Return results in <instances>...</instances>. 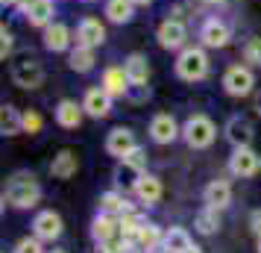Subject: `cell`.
<instances>
[{
  "label": "cell",
  "instance_id": "1",
  "mask_svg": "<svg viewBox=\"0 0 261 253\" xmlns=\"http://www.w3.org/2000/svg\"><path fill=\"white\" fill-rule=\"evenodd\" d=\"M3 200L9 206H15V209H33V206H38V200H41V186L36 182L33 174L18 171V174H12L9 182H6Z\"/></svg>",
  "mask_w": 261,
  "mask_h": 253
},
{
  "label": "cell",
  "instance_id": "2",
  "mask_svg": "<svg viewBox=\"0 0 261 253\" xmlns=\"http://www.w3.org/2000/svg\"><path fill=\"white\" fill-rule=\"evenodd\" d=\"M208 53L202 48H182L176 56V77L185 83H200L208 77Z\"/></svg>",
  "mask_w": 261,
  "mask_h": 253
},
{
  "label": "cell",
  "instance_id": "3",
  "mask_svg": "<svg viewBox=\"0 0 261 253\" xmlns=\"http://www.w3.org/2000/svg\"><path fill=\"white\" fill-rule=\"evenodd\" d=\"M182 139L191 150H205V147L214 145L217 139V127L208 115H191L185 124H182Z\"/></svg>",
  "mask_w": 261,
  "mask_h": 253
},
{
  "label": "cell",
  "instance_id": "4",
  "mask_svg": "<svg viewBox=\"0 0 261 253\" xmlns=\"http://www.w3.org/2000/svg\"><path fill=\"white\" fill-rule=\"evenodd\" d=\"M255 88V74L249 65H229L223 71V91L232 97H247Z\"/></svg>",
  "mask_w": 261,
  "mask_h": 253
},
{
  "label": "cell",
  "instance_id": "5",
  "mask_svg": "<svg viewBox=\"0 0 261 253\" xmlns=\"http://www.w3.org/2000/svg\"><path fill=\"white\" fill-rule=\"evenodd\" d=\"M9 77H12V83L18 88H38L44 83V65L38 59H33V56H24V59L12 62Z\"/></svg>",
  "mask_w": 261,
  "mask_h": 253
},
{
  "label": "cell",
  "instance_id": "6",
  "mask_svg": "<svg viewBox=\"0 0 261 253\" xmlns=\"http://www.w3.org/2000/svg\"><path fill=\"white\" fill-rule=\"evenodd\" d=\"M155 38H159V48L165 50H182L185 41H188V27L182 18H165L159 30H155Z\"/></svg>",
  "mask_w": 261,
  "mask_h": 253
},
{
  "label": "cell",
  "instance_id": "7",
  "mask_svg": "<svg viewBox=\"0 0 261 253\" xmlns=\"http://www.w3.org/2000/svg\"><path fill=\"white\" fill-rule=\"evenodd\" d=\"M200 41H202V48H212V50L226 48V44L232 41V27L226 24L223 18L212 15V18H205L202 27H200Z\"/></svg>",
  "mask_w": 261,
  "mask_h": 253
},
{
  "label": "cell",
  "instance_id": "8",
  "mask_svg": "<svg viewBox=\"0 0 261 253\" xmlns=\"http://www.w3.org/2000/svg\"><path fill=\"white\" fill-rule=\"evenodd\" d=\"M261 171V156L252 150V147H235L232 156H229V174L232 177H241V180H249Z\"/></svg>",
  "mask_w": 261,
  "mask_h": 253
},
{
  "label": "cell",
  "instance_id": "9",
  "mask_svg": "<svg viewBox=\"0 0 261 253\" xmlns=\"http://www.w3.org/2000/svg\"><path fill=\"white\" fill-rule=\"evenodd\" d=\"M179 135H182V127L176 124L173 115H167V112L153 115V121H150V139L155 145H173Z\"/></svg>",
  "mask_w": 261,
  "mask_h": 253
},
{
  "label": "cell",
  "instance_id": "10",
  "mask_svg": "<svg viewBox=\"0 0 261 253\" xmlns=\"http://www.w3.org/2000/svg\"><path fill=\"white\" fill-rule=\"evenodd\" d=\"M62 229H65L62 215L53 212V209H44V212H38V215L33 218V236L41 239V241H56L62 236Z\"/></svg>",
  "mask_w": 261,
  "mask_h": 253
},
{
  "label": "cell",
  "instance_id": "11",
  "mask_svg": "<svg viewBox=\"0 0 261 253\" xmlns=\"http://www.w3.org/2000/svg\"><path fill=\"white\" fill-rule=\"evenodd\" d=\"M135 147H138V142H135V133H132L129 127H115L106 135V153L115 159H126Z\"/></svg>",
  "mask_w": 261,
  "mask_h": 253
},
{
  "label": "cell",
  "instance_id": "12",
  "mask_svg": "<svg viewBox=\"0 0 261 253\" xmlns=\"http://www.w3.org/2000/svg\"><path fill=\"white\" fill-rule=\"evenodd\" d=\"M18 9L33 27L53 24V0H18Z\"/></svg>",
  "mask_w": 261,
  "mask_h": 253
},
{
  "label": "cell",
  "instance_id": "13",
  "mask_svg": "<svg viewBox=\"0 0 261 253\" xmlns=\"http://www.w3.org/2000/svg\"><path fill=\"white\" fill-rule=\"evenodd\" d=\"M83 109L85 115H91V118H109V112H112V95H109L106 88L100 85V88H88L83 97Z\"/></svg>",
  "mask_w": 261,
  "mask_h": 253
},
{
  "label": "cell",
  "instance_id": "14",
  "mask_svg": "<svg viewBox=\"0 0 261 253\" xmlns=\"http://www.w3.org/2000/svg\"><path fill=\"white\" fill-rule=\"evenodd\" d=\"M226 139H229V145L232 147H249L252 145V139H255V130H252V124L247 118H241V115H232V118L226 121Z\"/></svg>",
  "mask_w": 261,
  "mask_h": 253
},
{
  "label": "cell",
  "instance_id": "15",
  "mask_svg": "<svg viewBox=\"0 0 261 253\" xmlns=\"http://www.w3.org/2000/svg\"><path fill=\"white\" fill-rule=\"evenodd\" d=\"M106 41V27L100 24V18H83L76 24V44H85V48H100Z\"/></svg>",
  "mask_w": 261,
  "mask_h": 253
},
{
  "label": "cell",
  "instance_id": "16",
  "mask_svg": "<svg viewBox=\"0 0 261 253\" xmlns=\"http://www.w3.org/2000/svg\"><path fill=\"white\" fill-rule=\"evenodd\" d=\"M118 236H123L118 215H106V212H100V215L91 221V239H94L97 244H106V241L118 239Z\"/></svg>",
  "mask_w": 261,
  "mask_h": 253
},
{
  "label": "cell",
  "instance_id": "17",
  "mask_svg": "<svg viewBox=\"0 0 261 253\" xmlns=\"http://www.w3.org/2000/svg\"><path fill=\"white\" fill-rule=\"evenodd\" d=\"M202 203L212 206V209H226V206L232 203V186L229 180H212L205 189H202Z\"/></svg>",
  "mask_w": 261,
  "mask_h": 253
},
{
  "label": "cell",
  "instance_id": "18",
  "mask_svg": "<svg viewBox=\"0 0 261 253\" xmlns=\"http://www.w3.org/2000/svg\"><path fill=\"white\" fill-rule=\"evenodd\" d=\"M132 192H135V197H138L144 206H153V203H159V200H162V180L144 171L141 177L135 180Z\"/></svg>",
  "mask_w": 261,
  "mask_h": 253
},
{
  "label": "cell",
  "instance_id": "19",
  "mask_svg": "<svg viewBox=\"0 0 261 253\" xmlns=\"http://www.w3.org/2000/svg\"><path fill=\"white\" fill-rule=\"evenodd\" d=\"M100 85H103L112 97H126V91H129L132 83H129V77H126V68H123V65H112V68L103 71Z\"/></svg>",
  "mask_w": 261,
  "mask_h": 253
},
{
  "label": "cell",
  "instance_id": "20",
  "mask_svg": "<svg viewBox=\"0 0 261 253\" xmlns=\"http://www.w3.org/2000/svg\"><path fill=\"white\" fill-rule=\"evenodd\" d=\"M71 27L68 24H62V21H53V24L44 27V48L53 50V53H62V50H68L71 48Z\"/></svg>",
  "mask_w": 261,
  "mask_h": 253
},
{
  "label": "cell",
  "instance_id": "21",
  "mask_svg": "<svg viewBox=\"0 0 261 253\" xmlns=\"http://www.w3.org/2000/svg\"><path fill=\"white\" fill-rule=\"evenodd\" d=\"M83 115H85V109L76 100H59L56 103V124L65 127V130H76L83 124Z\"/></svg>",
  "mask_w": 261,
  "mask_h": 253
},
{
  "label": "cell",
  "instance_id": "22",
  "mask_svg": "<svg viewBox=\"0 0 261 253\" xmlns=\"http://www.w3.org/2000/svg\"><path fill=\"white\" fill-rule=\"evenodd\" d=\"M162 241H165V233L155 227V224H147V221H144L141 227H138V233H135L132 244H135V250L150 253V250H159V247H162Z\"/></svg>",
  "mask_w": 261,
  "mask_h": 253
},
{
  "label": "cell",
  "instance_id": "23",
  "mask_svg": "<svg viewBox=\"0 0 261 253\" xmlns=\"http://www.w3.org/2000/svg\"><path fill=\"white\" fill-rule=\"evenodd\" d=\"M76 171H80V159L73 150H59L50 162V177H56V180H71Z\"/></svg>",
  "mask_w": 261,
  "mask_h": 253
},
{
  "label": "cell",
  "instance_id": "24",
  "mask_svg": "<svg viewBox=\"0 0 261 253\" xmlns=\"http://www.w3.org/2000/svg\"><path fill=\"white\" fill-rule=\"evenodd\" d=\"M123 68H126V77H129L132 85H144L150 80V62L144 53H129L126 62H123Z\"/></svg>",
  "mask_w": 261,
  "mask_h": 253
},
{
  "label": "cell",
  "instance_id": "25",
  "mask_svg": "<svg viewBox=\"0 0 261 253\" xmlns=\"http://www.w3.org/2000/svg\"><path fill=\"white\" fill-rule=\"evenodd\" d=\"M191 244H194V239H191V233L185 227H170L165 233V241H162L165 253H185Z\"/></svg>",
  "mask_w": 261,
  "mask_h": 253
},
{
  "label": "cell",
  "instance_id": "26",
  "mask_svg": "<svg viewBox=\"0 0 261 253\" xmlns=\"http://www.w3.org/2000/svg\"><path fill=\"white\" fill-rule=\"evenodd\" d=\"M106 18L112 24H129L135 15V3L132 0H106Z\"/></svg>",
  "mask_w": 261,
  "mask_h": 253
},
{
  "label": "cell",
  "instance_id": "27",
  "mask_svg": "<svg viewBox=\"0 0 261 253\" xmlns=\"http://www.w3.org/2000/svg\"><path fill=\"white\" fill-rule=\"evenodd\" d=\"M0 133L3 135L24 133V112H18L15 106H3L0 109Z\"/></svg>",
  "mask_w": 261,
  "mask_h": 253
},
{
  "label": "cell",
  "instance_id": "28",
  "mask_svg": "<svg viewBox=\"0 0 261 253\" xmlns=\"http://www.w3.org/2000/svg\"><path fill=\"white\" fill-rule=\"evenodd\" d=\"M97 203H100V212H106V215H118V218L123 215V212H129V209H132L129 200H126L120 192H103Z\"/></svg>",
  "mask_w": 261,
  "mask_h": 253
},
{
  "label": "cell",
  "instance_id": "29",
  "mask_svg": "<svg viewBox=\"0 0 261 253\" xmlns=\"http://www.w3.org/2000/svg\"><path fill=\"white\" fill-rule=\"evenodd\" d=\"M68 65H71V71H76V74H88L94 68V48L76 44V48L71 50V56H68Z\"/></svg>",
  "mask_w": 261,
  "mask_h": 253
},
{
  "label": "cell",
  "instance_id": "30",
  "mask_svg": "<svg viewBox=\"0 0 261 253\" xmlns=\"http://www.w3.org/2000/svg\"><path fill=\"white\" fill-rule=\"evenodd\" d=\"M194 227H197V233H202V236L217 233V229H220V209L202 206L200 212H197V218H194Z\"/></svg>",
  "mask_w": 261,
  "mask_h": 253
},
{
  "label": "cell",
  "instance_id": "31",
  "mask_svg": "<svg viewBox=\"0 0 261 253\" xmlns=\"http://www.w3.org/2000/svg\"><path fill=\"white\" fill-rule=\"evenodd\" d=\"M141 174H144V171L135 168L132 162H126V159H118V168H115V180H118V182H132V186H135V180H138Z\"/></svg>",
  "mask_w": 261,
  "mask_h": 253
},
{
  "label": "cell",
  "instance_id": "32",
  "mask_svg": "<svg viewBox=\"0 0 261 253\" xmlns=\"http://www.w3.org/2000/svg\"><path fill=\"white\" fill-rule=\"evenodd\" d=\"M244 59L249 65H261V38H249L244 44Z\"/></svg>",
  "mask_w": 261,
  "mask_h": 253
},
{
  "label": "cell",
  "instance_id": "33",
  "mask_svg": "<svg viewBox=\"0 0 261 253\" xmlns=\"http://www.w3.org/2000/svg\"><path fill=\"white\" fill-rule=\"evenodd\" d=\"M12 48H15V36H12V30L3 24L0 27V59L6 62V56L12 53Z\"/></svg>",
  "mask_w": 261,
  "mask_h": 253
},
{
  "label": "cell",
  "instance_id": "34",
  "mask_svg": "<svg viewBox=\"0 0 261 253\" xmlns=\"http://www.w3.org/2000/svg\"><path fill=\"white\" fill-rule=\"evenodd\" d=\"M15 253H44V247H41V239H21L18 244H15Z\"/></svg>",
  "mask_w": 261,
  "mask_h": 253
},
{
  "label": "cell",
  "instance_id": "35",
  "mask_svg": "<svg viewBox=\"0 0 261 253\" xmlns=\"http://www.w3.org/2000/svg\"><path fill=\"white\" fill-rule=\"evenodd\" d=\"M150 97V85H129V91H126V100H132V103H144Z\"/></svg>",
  "mask_w": 261,
  "mask_h": 253
},
{
  "label": "cell",
  "instance_id": "36",
  "mask_svg": "<svg viewBox=\"0 0 261 253\" xmlns=\"http://www.w3.org/2000/svg\"><path fill=\"white\" fill-rule=\"evenodd\" d=\"M24 133H41V115L38 112H24Z\"/></svg>",
  "mask_w": 261,
  "mask_h": 253
},
{
  "label": "cell",
  "instance_id": "37",
  "mask_svg": "<svg viewBox=\"0 0 261 253\" xmlns=\"http://www.w3.org/2000/svg\"><path fill=\"white\" fill-rule=\"evenodd\" d=\"M126 162H132V165H135V168L147 171V153H144L141 147H135V150H132L129 156H126Z\"/></svg>",
  "mask_w": 261,
  "mask_h": 253
},
{
  "label": "cell",
  "instance_id": "38",
  "mask_svg": "<svg viewBox=\"0 0 261 253\" xmlns=\"http://www.w3.org/2000/svg\"><path fill=\"white\" fill-rule=\"evenodd\" d=\"M249 227H252L255 236H261V209H255V212L249 215Z\"/></svg>",
  "mask_w": 261,
  "mask_h": 253
},
{
  "label": "cell",
  "instance_id": "39",
  "mask_svg": "<svg viewBox=\"0 0 261 253\" xmlns=\"http://www.w3.org/2000/svg\"><path fill=\"white\" fill-rule=\"evenodd\" d=\"M132 3H135V6H150L153 0H132Z\"/></svg>",
  "mask_w": 261,
  "mask_h": 253
},
{
  "label": "cell",
  "instance_id": "40",
  "mask_svg": "<svg viewBox=\"0 0 261 253\" xmlns=\"http://www.w3.org/2000/svg\"><path fill=\"white\" fill-rule=\"evenodd\" d=\"M3 6H18V0H0Z\"/></svg>",
  "mask_w": 261,
  "mask_h": 253
},
{
  "label": "cell",
  "instance_id": "41",
  "mask_svg": "<svg viewBox=\"0 0 261 253\" xmlns=\"http://www.w3.org/2000/svg\"><path fill=\"white\" fill-rule=\"evenodd\" d=\"M185 253H202V250H200V247H197V244H191V247H188V250H185Z\"/></svg>",
  "mask_w": 261,
  "mask_h": 253
},
{
  "label": "cell",
  "instance_id": "42",
  "mask_svg": "<svg viewBox=\"0 0 261 253\" xmlns=\"http://www.w3.org/2000/svg\"><path fill=\"white\" fill-rule=\"evenodd\" d=\"M208 3H223V0H208Z\"/></svg>",
  "mask_w": 261,
  "mask_h": 253
},
{
  "label": "cell",
  "instance_id": "43",
  "mask_svg": "<svg viewBox=\"0 0 261 253\" xmlns=\"http://www.w3.org/2000/svg\"><path fill=\"white\" fill-rule=\"evenodd\" d=\"M258 253H261V236H258Z\"/></svg>",
  "mask_w": 261,
  "mask_h": 253
},
{
  "label": "cell",
  "instance_id": "44",
  "mask_svg": "<svg viewBox=\"0 0 261 253\" xmlns=\"http://www.w3.org/2000/svg\"><path fill=\"white\" fill-rule=\"evenodd\" d=\"M258 115H261V100H258Z\"/></svg>",
  "mask_w": 261,
  "mask_h": 253
},
{
  "label": "cell",
  "instance_id": "45",
  "mask_svg": "<svg viewBox=\"0 0 261 253\" xmlns=\"http://www.w3.org/2000/svg\"><path fill=\"white\" fill-rule=\"evenodd\" d=\"M50 253H65V250H50Z\"/></svg>",
  "mask_w": 261,
  "mask_h": 253
},
{
  "label": "cell",
  "instance_id": "46",
  "mask_svg": "<svg viewBox=\"0 0 261 253\" xmlns=\"http://www.w3.org/2000/svg\"><path fill=\"white\" fill-rule=\"evenodd\" d=\"M88 3H91V0H88Z\"/></svg>",
  "mask_w": 261,
  "mask_h": 253
}]
</instances>
